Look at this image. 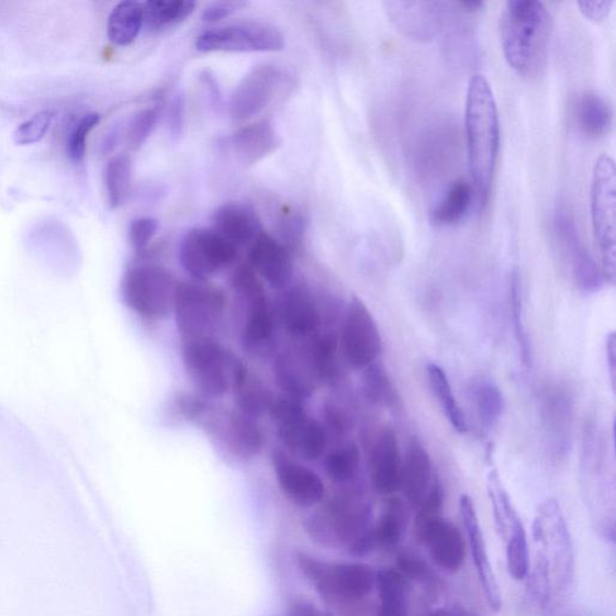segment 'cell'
<instances>
[{"mask_svg": "<svg viewBox=\"0 0 616 616\" xmlns=\"http://www.w3.org/2000/svg\"><path fill=\"white\" fill-rule=\"evenodd\" d=\"M465 130L469 173L480 209L487 206L500 150V118L494 91L485 75L468 83Z\"/></svg>", "mask_w": 616, "mask_h": 616, "instance_id": "cell-1", "label": "cell"}, {"mask_svg": "<svg viewBox=\"0 0 616 616\" xmlns=\"http://www.w3.org/2000/svg\"><path fill=\"white\" fill-rule=\"evenodd\" d=\"M552 17L546 7L536 0H510L500 17L503 54L519 76L539 75L546 61Z\"/></svg>", "mask_w": 616, "mask_h": 616, "instance_id": "cell-2", "label": "cell"}, {"mask_svg": "<svg viewBox=\"0 0 616 616\" xmlns=\"http://www.w3.org/2000/svg\"><path fill=\"white\" fill-rule=\"evenodd\" d=\"M372 507L361 492L344 490L323 501L302 521V528L316 545L347 549L372 529Z\"/></svg>", "mask_w": 616, "mask_h": 616, "instance_id": "cell-3", "label": "cell"}, {"mask_svg": "<svg viewBox=\"0 0 616 616\" xmlns=\"http://www.w3.org/2000/svg\"><path fill=\"white\" fill-rule=\"evenodd\" d=\"M227 304L224 291L208 281L178 282L173 313L181 341L217 339Z\"/></svg>", "mask_w": 616, "mask_h": 616, "instance_id": "cell-4", "label": "cell"}, {"mask_svg": "<svg viewBox=\"0 0 616 616\" xmlns=\"http://www.w3.org/2000/svg\"><path fill=\"white\" fill-rule=\"evenodd\" d=\"M183 363L198 395L216 400L230 393L234 378L242 364L217 339L181 341Z\"/></svg>", "mask_w": 616, "mask_h": 616, "instance_id": "cell-5", "label": "cell"}, {"mask_svg": "<svg viewBox=\"0 0 616 616\" xmlns=\"http://www.w3.org/2000/svg\"><path fill=\"white\" fill-rule=\"evenodd\" d=\"M178 281L162 265L137 264L122 279V298L139 317L162 320L171 316Z\"/></svg>", "mask_w": 616, "mask_h": 616, "instance_id": "cell-6", "label": "cell"}, {"mask_svg": "<svg viewBox=\"0 0 616 616\" xmlns=\"http://www.w3.org/2000/svg\"><path fill=\"white\" fill-rule=\"evenodd\" d=\"M590 209L593 235L599 244L602 274L611 284L615 281L616 230V169L608 154L599 156L593 166L590 189Z\"/></svg>", "mask_w": 616, "mask_h": 616, "instance_id": "cell-7", "label": "cell"}, {"mask_svg": "<svg viewBox=\"0 0 616 616\" xmlns=\"http://www.w3.org/2000/svg\"><path fill=\"white\" fill-rule=\"evenodd\" d=\"M268 414L290 455L304 462H317L326 454L328 433L323 423L310 416L304 401L284 394L275 397Z\"/></svg>", "mask_w": 616, "mask_h": 616, "instance_id": "cell-8", "label": "cell"}, {"mask_svg": "<svg viewBox=\"0 0 616 616\" xmlns=\"http://www.w3.org/2000/svg\"><path fill=\"white\" fill-rule=\"evenodd\" d=\"M231 288L244 309L241 329L243 349L254 355L272 352L278 323L262 279L252 275L243 276Z\"/></svg>", "mask_w": 616, "mask_h": 616, "instance_id": "cell-9", "label": "cell"}, {"mask_svg": "<svg viewBox=\"0 0 616 616\" xmlns=\"http://www.w3.org/2000/svg\"><path fill=\"white\" fill-rule=\"evenodd\" d=\"M532 535L539 546L551 551L553 574L558 590L567 591L574 584L576 563L573 539L562 507L555 499L545 500L537 511Z\"/></svg>", "mask_w": 616, "mask_h": 616, "instance_id": "cell-10", "label": "cell"}, {"mask_svg": "<svg viewBox=\"0 0 616 616\" xmlns=\"http://www.w3.org/2000/svg\"><path fill=\"white\" fill-rule=\"evenodd\" d=\"M376 570L363 563H326L313 582L318 596L334 611L367 601L376 589Z\"/></svg>", "mask_w": 616, "mask_h": 616, "instance_id": "cell-11", "label": "cell"}, {"mask_svg": "<svg viewBox=\"0 0 616 616\" xmlns=\"http://www.w3.org/2000/svg\"><path fill=\"white\" fill-rule=\"evenodd\" d=\"M237 257L238 248L212 228L190 229L178 248L184 271L196 281H208L231 266Z\"/></svg>", "mask_w": 616, "mask_h": 616, "instance_id": "cell-12", "label": "cell"}, {"mask_svg": "<svg viewBox=\"0 0 616 616\" xmlns=\"http://www.w3.org/2000/svg\"><path fill=\"white\" fill-rule=\"evenodd\" d=\"M339 345L345 363L355 369L374 364L382 353V338L373 313L355 296L345 309Z\"/></svg>", "mask_w": 616, "mask_h": 616, "instance_id": "cell-13", "label": "cell"}, {"mask_svg": "<svg viewBox=\"0 0 616 616\" xmlns=\"http://www.w3.org/2000/svg\"><path fill=\"white\" fill-rule=\"evenodd\" d=\"M285 37L276 27L262 22H243L208 30L196 41L200 52H277L285 49Z\"/></svg>", "mask_w": 616, "mask_h": 616, "instance_id": "cell-14", "label": "cell"}, {"mask_svg": "<svg viewBox=\"0 0 616 616\" xmlns=\"http://www.w3.org/2000/svg\"><path fill=\"white\" fill-rule=\"evenodd\" d=\"M199 425H203L230 454L242 461L263 452L265 437L260 425L238 410H218L210 405Z\"/></svg>", "mask_w": 616, "mask_h": 616, "instance_id": "cell-15", "label": "cell"}, {"mask_svg": "<svg viewBox=\"0 0 616 616\" xmlns=\"http://www.w3.org/2000/svg\"><path fill=\"white\" fill-rule=\"evenodd\" d=\"M276 481L285 498L298 508H316L326 499L327 488L320 476L289 454L276 450L273 454Z\"/></svg>", "mask_w": 616, "mask_h": 616, "instance_id": "cell-16", "label": "cell"}, {"mask_svg": "<svg viewBox=\"0 0 616 616\" xmlns=\"http://www.w3.org/2000/svg\"><path fill=\"white\" fill-rule=\"evenodd\" d=\"M275 309L278 324L296 340H305L319 332L322 312L312 291L301 285L281 290Z\"/></svg>", "mask_w": 616, "mask_h": 616, "instance_id": "cell-17", "label": "cell"}, {"mask_svg": "<svg viewBox=\"0 0 616 616\" xmlns=\"http://www.w3.org/2000/svg\"><path fill=\"white\" fill-rule=\"evenodd\" d=\"M554 232L570 262L577 285L586 291H596L603 284V274L580 239L576 222L569 212L558 208L554 215Z\"/></svg>", "mask_w": 616, "mask_h": 616, "instance_id": "cell-18", "label": "cell"}, {"mask_svg": "<svg viewBox=\"0 0 616 616\" xmlns=\"http://www.w3.org/2000/svg\"><path fill=\"white\" fill-rule=\"evenodd\" d=\"M282 73L274 65H260L246 75L230 99V115L235 121H248L272 103L281 84Z\"/></svg>", "mask_w": 616, "mask_h": 616, "instance_id": "cell-19", "label": "cell"}, {"mask_svg": "<svg viewBox=\"0 0 616 616\" xmlns=\"http://www.w3.org/2000/svg\"><path fill=\"white\" fill-rule=\"evenodd\" d=\"M273 373L284 395L304 402L315 394L319 386L305 341L278 352L275 356Z\"/></svg>", "mask_w": 616, "mask_h": 616, "instance_id": "cell-20", "label": "cell"}, {"mask_svg": "<svg viewBox=\"0 0 616 616\" xmlns=\"http://www.w3.org/2000/svg\"><path fill=\"white\" fill-rule=\"evenodd\" d=\"M386 7L391 24L412 40L430 41L443 26L445 5L442 3L393 0Z\"/></svg>", "mask_w": 616, "mask_h": 616, "instance_id": "cell-21", "label": "cell"}, {"mask_svg": "<svg viewBox=\"0 0 616 616\" xmlns=\"http://www.w3.org/2000/svg\"><path fill=\"white\" fill-rule=\"evenodd\" d=\"M249 264L262 281L277 290L290 286L294 263L286 246L268 234H261L250 251Z\"/></svg>", "mask_w": 616, "mask_h": 616, "instance_id": "cell-22", "label": "cell"}, {"mask_svg": "<svg viewBox=\"0 0 616 616\" xmlns=\"http://www.w3.org/2000/svg\"><path fill=\"white\" fill-rule=\"evenodd\" d=\"M367 467L369 481L378 494L390 496L400 490L402 458L393 429L386 428L377 436Z\"/></svg>", "mask_w": 616, "mask_h": 616, "instance_id": "cell-23", "label": "cell"}, {"mask_svg": "<svg viewBox=\"0 0 616 616\" xmlns=\"http://www.w3.org/2000/svg\"><path fill=\"white\" fill-rule=\"evenodd\" d=\"M458 511H461L467 542L469 549H472L474 563L480 584L483 587L487 602L492 611L499 612L502 606L501 593L494 569H492L489 562L483 532L480 530L477 512L472 498L463 495L461 501H458Z\"/></svg>", "mask_w": 616, "mask_h": 616, "instance_id": "cell-24", "label": "cell"}, {"mask_svg": "<svg viewBox=\"0 0 616 616\" xmlns=\"http://www.w3.org/2000/svg\"><path fill=\"white\" fill-rule=\"evenodd\" d=\"M428 549L432 562L447 574H457L465 565L466 542L461 530L443 518L431 524L416 540Z\"/></svg>", "mask_w": 616, "mask_h": 616, "instance_id": "cell-25", "label": "cell"}, {"mask_svg": "<svg viewBox=\"0 0 616 616\" xmlns=\"http://www.w3.org/2000/svg\"><path fill=\"white\" fill-rule=\"evenodd\" d=\"M432 464L427 450L418 440L407 445L402 461L400 490L412 508H418L432 486Z\"/></svg>", "mask_w": 616, "mask_h": 616, "instance_id": "cell-26", "label": "cell"}, {"mask_svg": "<svg viewBox=\"0 0 616 616\" xmlns=\"http://www.w3.org/2000/svg\"><path fill=\"white\" fill-rule=\"evenodd\" d=\"M212 229L239 248L252 244L262 231V224L255 212L242 204H226L215 211L212 216Z\"/></svg>", "mask_w": 616, "mask_h": 616, "instance_id": "cell-27", "label": "cell"}, {"mask_svg": "<svg viewBox=\"0 0 616 616\" xmlns=\"http://www.w3.org/2000/svg\"><path fill=\"white\" fill-rule=\"evenodd\" d=\"M227 143L241 163L255 164L276 151L281 139L271 121H261L232 134Z\"/></svg>", "mask_w": 616, "mask_h": 616, "instance_id": "cell-28", "label": "cell"}, {"mask_svg": "<svg viewBox=\"0 0 616 616\" xmlns=\"http://www.w3.org/2000/svg\"><path fill=\"white\" fill-rule=\"evenodd\" d=\"M230 393L234 398L235 410L253 419L268 413L275 399L272 390L263 384L261 378L252 374L243 362L234 378Z\"/></svg>", "mask_w": 616, "mask_h": 616, "instance_id": "cell-29", "label": "cell"}, {"mask_svg": "<svg viewBox=\"0 0 616 616\" xmlns=\"http://www.w3.org/2000/svg\"><path fill=\"white\" fill-rule=\"evenodd\" d=\"M379 607L376 616H408L411 581L398 569H379L376 576Z\"/></svg>", "mask_w": 616, "mask_h": 616, "instance_id": "cell-30", "label": "cell"}, {"mask_svg": "<svg viewBox=\"0 0 616 616\" xmlns=\"http://www.w3.org/2000/svg\"><path fill=\"white\" fill-rule=\"evenodd\" d=\"M575 116L580 131L592 139L607 136L613 125L607 100L593 92L582 93L577 99Z\"/></svg>", "mask_w": 616, "mask_h": 616, "instance_id": "cell-31", "label": "cell"}, {"mask_svg": "<svg viewBox=\"0 0 616 616\" xmlns=\"http://www.w3.org/2000/svg\"><path fill=\"white\" fill-rule=\"evenodd\" d=\"M474 187L464 178H458L447 188L444 196L430 212L435 226L450 227L461 222L473 205Z\"/></svg>", "mask_w": 616, "mask_h": 616, "instance_id": "cell-32", "label": "cell"}, {"mask_svg": "<svg viewBox=\"0 0 616 616\" xmlns=\"http://www.w3.org/2000/svg\"><path fill=\"white\" fill-rule=\"evenodd\" d=\"M468 393L481 427L491 431L499 424L505 410L502 391L491 379L477 378L469 386Z\"/></svg>", "mask_w": 616, "mask_h": 616, "instance_id": "cell-33", "label": "cell"}, {"mask_svg": "<svg viewBox=\"0 0 616 616\" xmlns=\"http://www.w3.org/2000/svg\"><path fill=\"white\" fill-rule=\"evenodd\" d=\"M309 354L320 384H332L339 377V338L334 332H317L305 339Z\"/></svg>", "mask_w": 616, "mask_h": 616, "instance_id": "cell-34", "label": "cell"}, {"mask_svg": "<svg viewBox=\"0 0 616 616\" xmlns=\"http://www.w3.org/2000/svg\"><path fill=\"white\" fill-rule=\"evenodd\" d=\"M142 7L144 30L160 33L181 24L194 13L197 3L187 0H150Z\"/></svg>", "mask_w": 616, "mask_h": 616, "instance_id": "cell-35", "label": "cell"}, {"mask_svg": "<svg viewBox=\"0 0 616 616\" xmlns=\"http://www.w3.org/2000/svg\"><path fill=\"white\" fill-rule=\"evenodd\" d=\"M143 28L142 3L122 2L112 9L108 20V38L116 47H128Z\"/></svg>", "mask_w": 616, "mask_h": 616, "instance_id": "cell-36", "label": "cell"}, {"mask_svg": "<svg viewBox=\"0 0 616 616\" xmlns=\"http://www.w3.org/2000/svg\"><path fill=\"white\" fill-rule=\"evenodd\" d=\"M407 520V511L403 502L398 498L390 499L376 525L372 526L376 549L397 546L406 532Z\"/></svg>", "mask_w": 616, "mask_h": 616, "instance_id": "cell-37", "label": "cell"}, {"mask_svg": "<svg viewBox=\"0 0 616 616\" xmlns=\"http://www.w3.org/2000/svg\"><path fill=\"white\" fill-rule=\"evenodd\" d=\"M429 384L437 402L444 412V416L458 433H465L468 430L465 413L454 395L450 379H448L444 369L437 364H429L428 368Z\"/></svg>", "mask_w": 616, "mask_h": 616, "instance_id": "cell-38", "label": "cell"}, {"mask_svg": "<svg viewBox=\"0 0 616 616\" xmlns=\"http://www.w3.org/2000/svg\"><path fill=\"white\" fill-rule=\"evenodd\" d=\"M362 455L355 443L335 448L324 462L328 478L335 485H349L361 472Z\"/></svg>", "mask_w": 616, "mask_h": 616, "instance_id": "cell-39", "label": "cell"}, {"mask_svg": "<svg viewBox=\"0 0 616 616\" xmlns=\"http://www.w3.org/2000/svg\"><path fill=\"white\" fill-rule=\"evenodd\" d=\"M105 188L108 201L112 209L126 203L131 187V162L127 155H116L105 167Z\"/></svg>", "mask_w": 616, "mask_h": 616, "instance_id": "cell-40", "label": "cell"}, {"mask_svg": "<svg viewBox=\"0 0 616 616\" xmlns=\"http://www.w3.org/2000/svg\"><path fill=\"white\" fill-rule=\"evenodd\" d=\"M362 390L375 405L391 406L397 401V390L386 367L378 361L363 368Z\"/></svg>", "mask_w": 616, "mask_h": 616, "instance_id": "cell-41", "label": "cell"}, {"mask_svg": "<svg viewBox=\"0 0 616 616\" xmlns=\"http://www.w3.org/2000/svg\"><path fill=\"white\" fill-rule=\"evenodd\" d=\"M507 568L515 580H524L530 574L528 539L520 518H515L507 535Z\"/></svg>", "mask_w": 616, "mask_h": 616, "instance_id": "cell-42", "label": "cell"}, {"mask_svg": "<svg viewBox=\"0 0 616 616\" xmlns=\"http://www.w3.org/2000/svg\"><path fill=\"white\" fill-rule=\"evenodd\" d=\"M397 565L399 573L410 581H416L425 588L431 595H436L440 590V580L427 562L416 552L403 549L398 554Z\"/></svg>", "mask_w": 616, "mask_h": 616, "instance_id": "cell-43", "label": "cell"}, {"mask_svg": "<svg viewBox=\"0 0 616 616\" xmlns=\"http://www.w3.org/2000/svg\"><path fill=\"white\" fill-rule=\"evenodd\" d=\"M488 492L494 511L496 530L502 539H507L511 525L519 515L515 512L507 491L502 486V481L496 472H491L488 476Z\"/></svg>", "mask_w": 616, "mask_h": 616, "instance_id": "cell-44", "label": "cell"}, {"mask_svg": "<svg viewBox=\"0 0 616 616\" xmlns=\"http://www.w3.org/2000/svg\"><path fill=\"white\" fill-rule=\"evenodd\" d=\"M510 301L514 336L518 343L521 363L525 367L529 368L532 364V353L528 334H526L524 324L521 281L518 272H513L511 275Z\"/></svg>", "mask_w": 616, "mask_h": 616, "instance_id": "cell-45", "label": "cell"}, {"mask_svg": "<svg viewBox=\"0 0 616 616\" xmlns=\"http://www.w3.org/2000/svg\"><path fill=\"white\" fill-rule=\"evenodd\" d=\"M551 558L543 546L537 548L535 564L531 569L529 588L541 607H545L552 595Z\"/></svg>", "mask_w": 616, "mask_h": 616, "instance_id": "cell-46", "label": "cell"}, {"mask_svg": "<svg viewBox=\"0 0 616 616\" xmlns=\"http://www.w3.org/2000/svg\"><path fill=\"white\" fill-rule=\"evenodd\" d=\"M443 505L444 494L442 486L439 480H435L427 496H425L417 508L418 513L413 528L414 539L417 540L431 524L442 519Z\"/></svg>", "mask_w": 616, "mask_h": 616, "instance_id": "cell-47", "label": "cell"}, {"mask_svg": "<svg viewBox=\"0 0 616 616\" xmlns=\"http://www.w3.org/2000/svg\"><path fill=\"white\" fill-rule=\"evenodd\" d=\"M54 114L45 110L33 115L29 120L21 123L13 134L17 146H30L40 142L52 126Z\"/></svg>", "mask_w": 616, "mask_h": 616, "instance_id": "cell-48", "label": "cell"}, {"mask_svg": "<svg viewBox=\"0 0 616 616\" xmlns=\"http://www.w3.org/2000/svg\"><path fill=\"white\" fill-rule=\"evenodd\" d=\"M99 122L100 116L91 112L76 123L66 142V152L73 163L81 164L85 161L89 133L99 125Z\"/></svg>", "mask_w": 616, "mask_h": 616, "instance_id": "cell-49", "label": "cell"}, {"mask_svg": "<svg viewBox=\"0 0 616 616\" xmlns=\"http://www.w3.org/2000/svg\"><path fill=\"white\" fill-rule=\"evenodd\" d=\"M156 122H159V110L156 109H144L133 117L127 131L131 149H140L148 141L155 128Z\"/></svg>", "mask_w": 616, "mask_h": 616, "instance_id": "cell-50", "label": "cell"}, {"mask_svg": "<svg viewBox=\"0 0 616 616\" xmlns=\"http://www.w3.org/2000/svg\"><path fill=\"white\" fill-rule=\"evenodd\" d=\"M160 223L152 217L134 219L129 227V241L137 252L148 249V246L159 232Z\"/></svg>", "mask_w": 616, "mask_h": 616, "instance_id": "cell-51", "label": "cell"}, {"mask_svg": "<svg viewBox=\"0 0 616 616\" xmlns=\"http://www.w3.org/2000/svg\"><path fill=\"white\" fill-rule=\"evenodd\" d=\"M294 562L300 575L309 580L312 586L313 582H315L319 578L320 574L323 573V568L327 563L304 551H297L294 553Z\"/></svg>", "mask_w": 616, "mask_h": 616, "instance_id": "cell-52", "label": "cell"}, {"mask_svg": "<svg viewBox=\"0 0 616 616\" xmlns=\"http://www.w3.org/2000/svg\"><path fill=\"white\" fill-rule=\"evenodd\" d=\"M282 243L288 250L298 248L305 232V221L298 215L288 216L281 226Z\"/></svg>", "mask_w": 616, "mask_h": 616, "instance_id": "cell-53", "label": "cell"}, {"mask_svg": "<svg viewBox=\"0 0 616 616\" xmlns=\"http://www.w3.org/2000/svg\"><path fill=\"white\" fill-rule=\"evenodd\" d=\"M185 125V102L183 96H176L167 108L166 127L175 139L181 136Z\"/></svg>", "mask_w": 616, "mask_h": 616, "instance_id": "cell-54", "label": "cell"}, {"mask_svg": "<svg viewBox=\"0 0 616 616\" xmlns=\"http://www.w3.org/2000/svg\"><path fill=\"white\" fill-rule=\"evenodd\" d=\"M248 3L246 2H218L209 5L203 13V21L208 24H214V22L227 18L238 11L243 9Z\"/></svg>", "mask_w": 616, "mask_h": 616, "instance_id": "cell-55", "label": "cell"}, {"mask_svg": "<svg viewBox=\"0 0 616 616\" xmlns=\"http://www.w3.org/2000/svg\"><path fill=\"white\" fill-rule=\"evenodd\" d=\"M324 420H326V425L323 424V427L327 433L330 431L336 436L344 435L347 430L344 414L332 403H327L326 407H324Z\"/></svg>", "mask_w": 616, "mask_h": 616, "instance_id": "cell-56", "label": "cell"}, {"mask_svg": "<svg viewBox=\"0 0 616 616\" xmlns=\"http://www.w3.org/2000/svg\"><path fill=\"white\" fill-rule=\"evenodd\" d=\"M580 13L592 22H601L606 18L613 7L611 0H602V2H578Z\"/></svg>", "mask_w": 616, "mask_h": 616, "instance_id": "cell-57", "label": "cell"}, {"mask_svg": "<svg viewBox=\"0 0 616 616\" xmlns=\"http://www.w3.org/2000/svg\"><path fill=\"white\" fill-rule=\"evenodd\" d=\"M288 616H326L315 603L305 598H296L288 603Z\"/></svg>", "mask_w": 616, "mask_h": 616, "instance_id": "cell-58", "label": "cell"}, {"mask_svg": "<svg viewBox=\"0 0 616 616\" xmlns=\"http://www.w3.org/2000/svg\"><path fill=\"white\" fill-rule=\"evenodd\" d=\"M616 340L614 332L608 335L606 341V355H607V367L609 369V378L612 382L613 391L615 390V374H616Z\"/></svg>", "mask_w": 616, "mask_h": 616, "instance_id": "cell-59", "label": "cell"}, {"mask_svg": "<svg viewBox=\"0 0 616 616\" xmlns=\"http://www.w3.org/2000/svg\"><path fill=\"white\" fill-rule=\"evenodd\" d=\"M447 616H478L473 611L462 606H454L450 611H445Z\"/></svg>", "mask_w": 616, "mask_h": 616, "instance_id": "cell-60", "label": "cell"}, {"mask_svg": "<svg viewBox=\"0 0 616 616\" xmlns=\"http://www.w3.org/2000/svg\"><path fill=\"white\" fill-rule=\"evenodd\" d=\"M427 616H447V614L444 609H436L429 613Z\"/></svg>", "mask_w": 616, "mask_h": 616, "instance_id": "cell-61", "label": "cell"}, {"mask_svg": "<svg viewBox=\"0 0 616 616\" xmlns=\"http://www.w3.org/2000/svg\"><path fill=\"white\" fill-rule=\"evenodd\" d=\"M326 616H335L332 613H326Z\"/></svg>", "mask_w": 616, "mask_h": 616, "instance_id": "cell-62", "label": "cell"}]
</instances>
